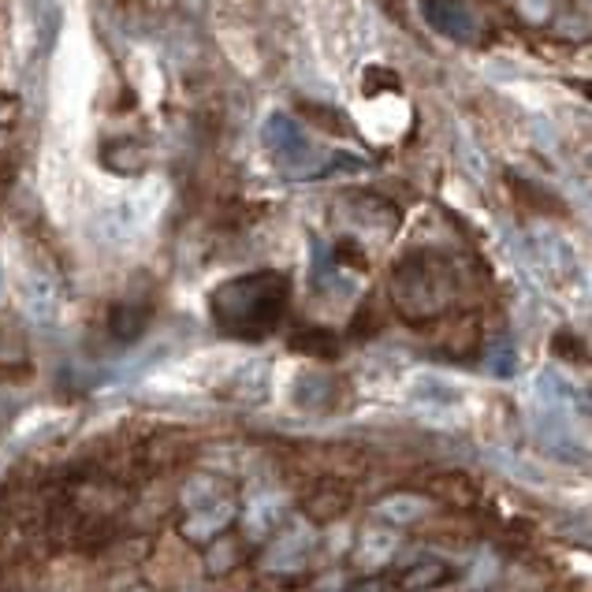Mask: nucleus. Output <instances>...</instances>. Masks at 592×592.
Listing matches in <instances>:
<instances>
[{
  "mask_svg": "<svg viewBox=\"0 0 592 592\" xmlns=\"http://www.w3.org/2000/svg\"><path fill=\"white\" fill-rule=\"evenodd\" d=\"M291 283L283 272H250V277L220 283L209 299L213 321L220 332L235 335V340H261L280 324L288 310Z\"/></svg>",
  "mask_w": 592,
  "mask_h": 592,
  "instance_id": "obj_1",
  "label": "nucleus"
},
{
  "mask_svg": "<svg viewBox=\"0 0 592 592\" xmlns=\"http://www.w3.org/2000/svg\"><path fill=\"white\" fill-rule=\"evenodd\" d=\"M261 142L291 179H321L328 153H317L310 134L302 131V123L291 112H269L265 127H261Z\"/></svg>",
  "mask_w": 592,
  "mask_h": 592,
  "instance_id": "obj_2",
  "label": "nucleus"
},
{
  "mask_svg": "<svg viewBox=\"0 0 592 592\" xmlns=\"http://www.w3.org/2000/svg\"><path fill=\"white\" fill-rule=\"evenodd\" d=\"M157 205H161L157 190H142V194L116 198V202L101 205L98 213H93L90 235L98 242H104V247H127V242H134L146 228L153 224Z\"/></svg>",
  "mask_w": 592,
  "mask_h": 592,
  "instance_id": "obj_3",
  "label": "nucleus"
},
{
  "mask_svg": "<svg viewBox=\"0 0 592 592\" xmlns=\"http://www.w3.org/2000/svg\"><path fill=\"white\" fill-rule=\"evenodd\" d=\"M16 294H19V305H23V317L34 328H52L60 321V310H63L60 280L49 269L27 265L16 280Z\"/></svg>",
  "mask_w": 592,
  "mask_h": 592,
  "instance_id": "obj_4",
  "label": "nucleus"
},
{
  "mask_svg": "<svg viewBox=\"0 0 592 592\" xmlns=\"http://www.w3.org/2000/svg\"><path fill=\"white\" fill-rule=\"evenodd\" d=\"M313 544H317V530L305 518H294L283 530L272 533V544L265 559H261V566H265L269 574H299V570L310 563Z\"/></svg>",
  "mask_w": 592,
  "mask_h": 592,
  "instance_id": "obj_5",
  "label": "nucleus"
},
{
  "mask_svg": "<svg viewBox=\"0 0 592 592\" xmlns=\"http://www.w3.org/2000/svg\"><path fill=\"white\" fill-rule=\"evenodd\" d=\"M410 403L429 421L443 414V425H451L454 414L462 410V388L440 373H414L410 377Z\"/></svg>",
  "mask_w": 592,
  "mask_h": 592,
  "instance_id": "obj_6",
  "label": "nucleus"
},
{
  "mask_svg": "<svg viewBox=\"0 0 592 592\" xmlns=\"http://www.w3.org/2000/svg\"><path fill=\"white\" fill-rule=\"evenodd\" d=\"M530 258H533V265L536 269H544L548 277H555V280H570L578 272V253H574V242H570L563 231H555V228H533V235H530Z\"/></svg>",
  "mask_w": 592,
  "mask_h": 592,
  "instance_id": "obj_7",
  "label": "nucleus"
},
{
  "mask_svg": "<svg viewBox=\"0 0 592 592\" xmlns=\"http://www.w3.org/2000/svg\"><path fill=\"white\" fill-rule=\"evenodd\" d=\"M288 492L280 489H261L253 492L247 506H242V525H247V536H253V541H265V536H272L280 530V522L288 518Z\"/></svg>",
  "mask_w": 592,
  "mask_h": 592,
  "instance_id": "obj_8",
  "label": "nucleus"
},
{
  "mask_svg": "<svg viewBox=\"0 0 592 592\" xmlns=\"http://www.w3.org/2000/svg\"><path fill=\"white\" fill-rule=\"evenodd\" d=\"M421 16L437 30L440 38L451 41H473L478 38V19L462 0H421Z\"/></svg>",
  "mask_w": 592,
  "mask_h": 592,
  "instance_id": "obj_9",
  "label": "nucleus"
},
{
  "mask_svg": "<svg viewBox=\"0 0 592 592\" xmlns=\"http://www.w3.org/2000/svg\"><path fill=\"white\" fill-rule=\"evenodd\" d=\"M231 518H235V503L220 495V500H213L209 506H198V511L187 514L183 533L190 536V541H213V536H220L228 530Z\"/></svg>",
  "mask_w": 592,
  "mask_h": 592,
  "instance_id": "obj_10",
  "label": "nucleus"
},
{
  "mask_svg": "<svg viewBox=\"0 0 592 592\" xmlns=\"http://www.w3.org/2000/svg\"><path fill=\"white\" fill-rule=\"evenodd\" d=\"M272 395V365L253 358L235 373V399L250 407H265Z\"/></svg>",
  "mask_w": 592,
  "mask_h": 592,
  "instance_id": "obj_11",
  "label": "nucleus"
},
{
  "mask_svg": "<svg viewBox=\"0 0 592 592\" xmlns=\"http://www.w3.org/2000/svg\"><path fill=\"white\" fill-rule=\"evenodd\" d=\"M399 552V533L395 530H365L362 533V541H358L354 548V559H358V566L362 570H380V566H388L391 559H395Z\"/></svg>",
  "mask_w": 592,
  "mask_h": 592,
  "instance_id": "obj_12",
  "label": "nucleus"
},
{
  "mask_svg": "<svg viewBox=\"0 0 592 592\" xmlns=\"http://www.w3.org/2000/svg\"><path fill=\"white\" fill-rule=\"evenodd\" d=\"M425 511H429V503L421 500V495H414V492L384 495V500L373 506V514L380 518V522H388V525H414Z\"/></svg>",
  "mask_w": 592,
  "mask_h": 592,
  "instance_id": "obj_13",
  "label": "nucleus"
},
{
  "mask_svg": "<svg viewBox=\"0 0 592 592\" xmlns=\"http://www.w3.org/2000/svg\"><path fill=\"white\" fill-rule=\"evenodd\" d=\"M332 399V380L324 373H313V369H302L291 384V403L299 410H321Z\"/></svg>",
  "mask_w": 592,
  "mask_h": 592,
  "instance_id": "obj_14",
  "label": "nucleus"
},
{
  "mask_svg": "<svg viewBox=\"0 0 592 592\" xmlns=\"http://www.w3.org/2000/svg\"><path fill=\"white\" fill-rule=\"evenodd\" d=\"M179 500H183L187 511H198V506H209L213 500H220V484L213 478H190Z\"/></svg>",
  "mask_w": 592,
  "mask_h": 592,
  "instance_id": "obj_15",
  "label": "nucleus"
},
{
  "mask_svg": "<svg viewBox=\"0 0 592 592\" xmlns=\"http://www.w3.org/2000/svg\"><path fill=\"white\" fill-rule=\"evenodd\" d=\"M142 328H146V310H134V305H116L112 332L120 335V340H134Z\"/></svg>",
  "mask_w": 592,
  "mask_h": 592,
  "instance_id": "obj_16",
  "label": "nucleus"
},
{
  "mask_svg": "<svg viewBox=\"0 0 592 592\" xmlns=\"http://www.w3.org/2000/svg\"><path fill=\"white\" fill-rule=\"evenodd\" d=\"M489 373L495 380H511L518 373V354H514V347L506 343V340H500L489 351Z\"/></svg>",
  "mask_w": 592,
  "mask_h": 592,
  "instance_id": "obj_17",
  "label": "nucleus"
},
{
  "mask_svg": "<svg viewBox=\"0 0 592 592\" xmlns=\"http://www.w3.org/2000/svg\"><path fill=\"white\" fill-rule=\"evenodd\" d=\"M231 563H235V544H217L213 548V555H209V570H213V574H220V570H228Z\"/></svg>",
  "mask_w": 592,
  "mask_h": 592,
  "instance_id": "obj_18",
  "label": "nucleus"
},
{
  "mask_svg": "<svg viewBox=\"0 0 592 592\" xmlns=\"http://www.w3.org/2000/svg\"><path fill=\"white\" fill-rule=\"evenodd\" d=\"M492 574H495V555L484 552V555L478 559V566H473V574H470V589H481Z\"/></svg>",
  "mask_w": 592,
  "mask_h": 592,
  "instance_id": "obj_19",
  "label": "nucleus"
},
{
  "mask_svg": "<svg viewBox=\"0 0 592 592\" xmlns=\"http://www.w3.org/2000/svg\"><path fill=\"white\" fill-rule=\"evenodd\" d=\"M432 578H440V566H437V563L421 566V570H414V574H407V589H421V585H425V581H432Z\"/></svg>",
  "mask_w": 592,
  "mask_h": 592,
  "instance_id": "obj_20",
  "label": "nucleus"
},
{
  "mask_svg": "<svg viewBox=\"0 0 592 592\" xmlns=\"http://www.w3.org/2000/svg\"><path fill=\"white\" fill-rule=\"evenodd\" d=\"M343 589V574H328L321 578V585H317V592H340Z\"/></svg>",
  "mask_w": 592,
  "mask_h": 592,
  "instance_id": "obj_21",
  "label": "nucleus"
},
{
  "mask_svg": "<svg viewBox=\"0 0 592 592\" xmlns=\"http://www.w3.org/2000/svg\"><path fill=\"white\" fill-rule=\"evenodd\" d=\"M354 592H388V589H384V581H369V585H358Z\"/></svg>",
  "mask_w": 592,
  "mask_h": 592,
  "instance_id": "obj_22",
  "label": "nucleus"
},
{
  "mask_svg": "<svg viewBox=\"0 0 592 592\" xmlns=\"http://www.w3.org/2000/svg\"><path fill=\"white\" fill-rule=\"evenodd\" d=\"M131 592H146V589H131Z\"/></svg>",
  "mask_w": 592,
  "mask_h": 592,
  "instance_id": "obj_23",
  "label": "nucleus"
},
{
  "mask_svg": "<svg viewBox=\"0 0 592 592\" xmlns=\"http://www.w3.org/2000/svg\"><path fill=\"white\" fill-rule=\"evenodd\" d=\"M437 592H443V589H437Z\"/></svg>",
  "mask_w": 592,
  "mask_h": 592,
  "instance_id": "obj_24",
  "label": "nucleus"
},
{
  "mask_svg": "<svg viewBox=\"0 0 592 592\" xmlns=\"http://www.w3.org/2000/svg\"><path fill=\"white\" fill-rule=\"evenodd\" d=\"M190 592H194V589H190Z\"/></svg>",
  "mask_w": 592,
  "mask_h": 592,
  "instance_id": "obj_25",
  "label": "nucleus"
}]
</instances>
